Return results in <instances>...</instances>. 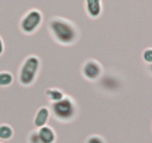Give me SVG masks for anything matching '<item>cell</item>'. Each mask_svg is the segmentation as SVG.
<instances>
[{"label":"cell","instance_id":"1","mask_svg":"<svg viewBox=\"0 0 152 143\" xmlns=\"http://www.w3.org/2000/svg\"><path fill=\"white\" fill-rule=\"evenodd\" d=\"M50 28L55 37L63 43H69L76 38V31L68 22L62 19H55L50 22Z\"/></svg>","mask_w":152,"mask_h":143},{"label":"cell","instance_id":"2","mask_svg":"<svg viewBox=\"0 0 152 143\" xmlns=\"http://www.w3.org/2000/svg\"><path fill=\"white\" fill-rule=\"evenodd\" d=\"M39 68V60L36 57H30L24 63L19 74V80L25 85L31 84L35 78Z\"/></svg>","mask_w":152,"mask_h":143},{"label":"cell","instance_id":"3","mask_svg":"<svg viewBox=\"0 0 152 143\" xmlns=\"http://www.w3.org/2000/svg\"><path fill=\"white\" fill-rule=\"evenodd\" d=\"M53 111L55 116L62 120L71 119L74 113V106L69 98H63L53 104Z\"/></svg>","mask_w":152,"mask_h":143},{"label":"cell","instance_id":"4","mask_svg":"<svg viewBox=\"0 0 152 143\" xmlns=\"http://www.w3.org/2000/svg\"><path fill=\"white\" fill-rule=\"evenodd\" d=\"M41 20V13L38 10H31L22 19V22H21L22 29L25 32H32L39 26Z\"/></svg>","mask_w":152,"mask_h":143},{"label":"cell","instance_id":"5","mask_svg":"<svg viewBox=\"0 0 152 143\" xmlns=\"http://www.w3.org/2000/svg\"><path fill=\"white\" fill-rule=\"evenodd\" d=\"M100 67L94 61H88L83 68V73L89 79H95L100 74Z\"/></svg>","mask_w":152,"mask_h":143},{"label":"cell","instance_id":"6","mask_svg":"<svg viewBox=\"0 0 152 143\" xmlns=\"http://www.w3.org/2000/svg\"><path fill=\"white\" fill-rule=\"evenodd\" d=\"M38 136L40 139L44 143H52L54 141V133L49 127H42L39 130Z\"/></svg>","mask_w":152,"mask_h":143},{"label":"cell","instance_id":"7","mask_svg":"<svg viewBox=\"0 0 152 143\" xmlns=\"http://www.w3.org/2000/svg\"><path fill=\"white\" fill-rule=\"evenodd\" d=\"M49 111L46 107H42L37 113L35 118V125L39 128L45 126L48 119Z\"/></svg>","mask_w":152,"mask_h":143},{"label":"cell","instance_id":"8","mask_svg":"<svg viewBox=\"0 0 152 143\" xmlns=\"http://www.w3.org/2000/svg\"><path fill=\"white\" fill-rule=\"evenodd\" d=\"M87 10L89 14L93 17L99 16L101 12V3L99 0H88Z\"/></svg>","mask_w":152,"mask_h":143},{"label":"cell","instance_id":"9","mask_svg":"<svg viewBox=\"0 0 152 143\" xmlns=\"http://www.w3.org/2000/svg\"><path fill=\"white\" fill-rule=\"evenodd\" d=\"M13 135V130L11 128L7 125H0V139H8Z\"/></svg>","mask_w":152,"mask_h":143},{"label":"cell","instance_id":"10","mask_svg":"<svg viewBox=\"0 0 152 143\" xmlns=\"http://www.w3.org/2000/svg\"><path fill=\"white\" fill-rule=\"evenodd\" d=\"M13 81V76L10 73L7 72H0V86H8Z\"/></svg>","mask_w":152,"mask_h":143},{"label":"cell","instance_id":"11","mask_svg":"<svg viewBox=\"0 0 152 143\" xmlns=\"http://www.w3.org/2000/svg\"><path fill=\"white\" fill-rule=\"evenodd\" d=\"M46 94L49 97V98L54 102L63 99V94L58 89H48L46 92Z\"/></svg>","mask_w":152,"mask_h":143},{"label":"cell","instance_id":"12","mask_svg":"<svg viewBox=\"0 0 152 143\" xmlns=\"http://www.w3.org/2000/svg\"><path fill=\"white\" fill-rule=\"evenodd\" d=\"M143 57L145 59V61L147 62H152V49H147L144 52L143 54Z\"/></svg>","mask_w":152,"mask_h":143},{"label":"cell","instance_id":"13","mask_svg":"<svg viewBox=\"0 0 152 143\" xmlns=\"http://www.w3.org/2000/svg\"><path fill=\"white\" fill-rule=\"evenodd\" d=\"M30 142L31 143H44L39 137L38 133H34L31 134V138H30Z\"/></svg>","mask_w":152,"mask_h":143},{"label":"cell","instance_id":"14","mask_svg":"<svg viewBox=\"0 0 152 143\" xmlns=\"http://www.w3.org/2000/svg\"><path fill=\"white\" fill-rule=\"evenodd\" d=\"M88 143H103L102 140L98 136L91 137L88 141Z\"/></svg>","mask_w":152,"mask_h":143},{"label":"cell","instance_id":"15","mask_svg":"<svg viewBox=\"0 0 152 143\" xmlns=\"http://www.w3.org/2000/svg\"><path fill=\"white\" fill-rule=\"evenodd\" d=\"M4 43H3L2 40H1V38L0 37V55H1V54L3 53V52H4Z\"/></svg>","mask_w":152,"mask_h":143}]
</instances>
